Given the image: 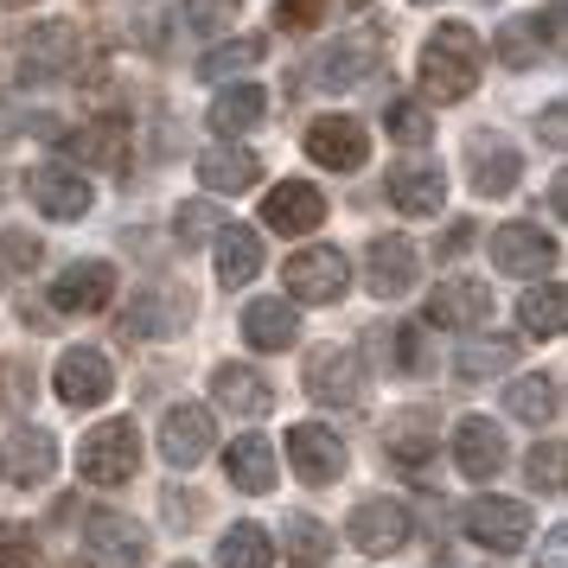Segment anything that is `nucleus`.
I'll list each match as a JSON object with an SVG mask.
<instances>
[{
  "mask_svg": "<svg viewBox=\"0 0 568 568\" xmlns=\"http://www.w3.org/2000/svg\"><path fill=\"white\" fill-rule=\"evenodd\" d=\"M479 32L460 27V20H447V27L428 32V45L415 58V78H422V97L428 103H460L479 90Z\"/></svg>",
  "mask_w": 568,
  "mask_h": 568,
  "instance_id": "1",
  "label": "nucleus"
},
{
  "mask_svg": "<svg viewBox=\"0 0 568 568\" xmlns=\"http://www.w3.org/2000/svg\"><path fill=\"white\" fill-rule=\"evenodd\" d=\"M78 466L90 486H129L134 466H141V428H134L129 415H115V422H97L78 447Z\"/></svg>",
  "mask_w": 568,
  "mask_h": 568,
  "instance_id": "2",
  "label": "nucleus"
},
{
  "mask_svg": "<svg viewBox=\"0 0 568 568\" xmlns=\"http://www.w3.org/2000/svg\"><path fill=\"white\" fill-rule=\"evenodd\" d=\"M83 64V32L71 20H45V27L20 32V71L27 78H78Z\"/></svg>",
  "mask_w": 568,
  "mask_h": 568,
  "instance_id": "3",
  "label": "nucleus"
},
{
  "mask_svg": "<svg viewBox=\"0 0 568 568\" xmlns=\"http://www.w3.org/2000/svg\"><path fill=\"white\" fill-rule=\"evenodd\" d=\"M83 556L97 568H141L148 562V530L129 511H90L83 517Z\"/></svg>",
  "mask_w": 568,
  "mask_h": 568,
  "instance_id": "4",
  "label": "nucleus"
},
{
  "mask_svg": "<svg viewBox=\"0 0 568 568\" xmlns=\"http://www.w3.org/2000/svg\"><path fill=\"white\" fill-rule=\"evenodd\" d=\"M460 524L466 537L479 549H491V556H511V549L530 542V505H517V498H473L460 511Z\"/></svg>",
  "mask_w": 568,
  "mask_h": 568,
  "instance_id": "5",
  "label": "nucleus"
},
{
  "mask_svg": "<svg viewBox=\"0 0 568 568\" xmlns=\"http://www.w3.org/2000/svg\"><path fill=\"white\" fill-rule=\"evenodd\" d=\"M52 389H58V403H71V409H97V403H109V389H115V364L97 345H71L52 371Z\"/></svg>",
  "mask_w": 568,
  "mask_h": 568,
  "instance_id": "6",
  "label": "nucleus"
},
{
  "mask_svg": "<svg viewBox=\"0 0 568 568\" xmlns=\"http://www.w3.org/2000/svg\"><path fill=\"white\" fill-rule=\"evenodd\" d=\"M345 282H352V262L338 256V250H326V243H313V250H294V256H287V294L307 301V307L338 301Z\"/></svg>",
  "mask_w": 568,
  "mask_h": 568,
  "instance_id": "7",
  "label": "nucleus"
},
{
  "mask_svg": "<svg viewBox=\"0 0 568 568\" xmlns=\"http://www.w3.org/2000/svg\"><path fill=\"white\" fill-rule=\"evenodd\" d=\"M466 180H473V192L479 199H505L517 180H524V160H517V148L505 141V134H466Z\"/></svg>",
  "mask_w": 568,
  "mask_h": 568,
  "instance_id": "8",
  "label": "nucleus"
},
{
  "mask_svg": "<svg viewBox=\"0 0 568 568\" xmlns=\"http://www.w3.org/2000/svg\"><path fill=\"white\" fill-rule=\"evenodd\" d=\"M185 326H192V294L173 282H148L141 294H134L129 307V333L134 338H180Z\"/></svg>",
  "mask_w": 568,
  "mask_h": 568,
  "instance_id": "9",
  "label": "nucleus"
},
{
  "mask_svg": "<svg viewBox=\"0 0 568 568\" xmlns=\"http://www.w3.org/2000/svg\"><path fill=\"white\" fill-rule=\"evenodd\" d=\"M409 505L403 498H364L358 511H352V549L358 556H396L403 542H409Z\"/></svg>",
  "mask_w": 568,
  "mask_h": 568,
  "instance_id": "10",
  "label": "nucleus"
},
{
  "mask_svg": "<svg viewBox=\"0 0 568 568\" xmlns=\"http://www.w3.org/2000/svg\"><path fill=\"white\" fill-rule=\"evenodd\" d=\"M422 275V256H415L409 236H377L371 250H364V287L377 294V301H403Z\"/></svg>",
  "mask_w": 568,
  "mask_h": 568,
  "instance_id": "11",
  "label": "nucleus"
},
{
  "mask_svg": "<svg viewBox=\"0 0 568 568\" xmlns=\"http://www.w3.org/2000/svg\"><path fill=\"white\" fill-rule=\"evenodd\" d=\"M307 396L313 403H326V409H352L364 396V371L358 358L345 352V345H320L307 358Z\"/></svg>",
  "mask_w": 568,
  "mask_h": 568,
  "instance_id": "12",
  "label": "nucleus"
},
{
  "mask_svg": "<svg viewBox=\"0 0 568 568\" xmlns=\"http://www.w3.org/2000/svg\"><path fill=\"white\" fill-rule=\"evenodd\" d=\"M115 301V262H71L52 275V313H103Z\"/></svg>",
  "mask_w": 568,
  "mask_h": 568,
  "instance_id": "13",
  "label": "nucleus"
},
{
  "mask_svg": "<svg viewBox=\"0 0 568 568\" xmlns=\"http://www.w3.org/2000/svg\"><path fill=\"white\" fill-rule=\"evenodd\" d=\"M320 217H326V192L307 180H282V185H268V199H262V224L282 236L320 231Z\"/></svg>",
  "mask_w": 568,
  "mask_h": 568,
  "instance_id": "14",
  "label": "nucleus"
},
{
  "mask_svg": "<svg viewBox=\"0 0 568 568\" xmlns=\"http://www.w3.org/2000/svg\"><path fill=\"white\" fill-rule=\"evenodd\" d=\"M217 447V415H205L199 403H180V409L160 415V454L173 466H199Z\"/></svg>",
  "mask_w": 568,
  "mask_h": 568,
  "instance_id": "15",
  "label": "nucleus"
},
{
  "mask_svg": "<svg viewBox=\"0 0 568 568\" xmlns=\"http://www.w3.org/2000/svg\"><path fill=\"white\" fill-rule=\"evenodd\" d=\"M377 52H384V45H377V32H371V27L345 32L338 45H326V52H320L313 83H320V90H352V83H364L371 71H377Z\"/></svg>",
  "mask_w": 568,
  "mask_h": 568,
  "instance_id": "16",
  "label": "nucleus"
},
{
  "mask_svg": "<svg viewBox=\"0 0 568 568\" xmlns=\"http://www.w3.org/2000/svg\"><path fill=\"white\" fill-rule=\"evenodd\" d=\"M287 460L307 486H333L345 473V440L333 428H320V422H301V428H287Z\"/></svg>",
  "mask_w": 568,
  "mask_h": 568,
  "instance_id": "17",
  "label": "nucleus"
},
{
  "mask_svg": "<svg viewBox=\"0 0 568 568\" xmlns=\"http://www.w3.org/2000/svg\"><path fill=\"white\" fill-rule=\"evenodd\" d=\"M307 154L320 166H333V173H358L364 160H371V134L352 122V115H320L307 129Z\"/></svg>",
  "mask_w": 568,
  "mask_h": 568,
  "instance_id": "18",
  "label": "nucleus"
},
{
  "mask_svg": "<svg viewBox=\"0 0 568 568\" xmlns=\"http://www.w3.org/2000/svg\"><path fill=\"white\" fill-rule=\"evenodd\" d=\"M389 199H396V211H409V217H435L447 205V166L440 160H396Z\"/></svg>",
  "mask_w": 568,
  "mask_h": 568,
  "instance_id": "19",
  "label": "nucleus"
},
{
  "mask_svg": "<svg viewBox=\"0 0 568 568\" xmlns=\"http://www.w3.org/2000/svg\"><path fill=\"white\" fill-rule=\"evenodd\" d=\"M454 466H460L466 479H491V473H505V428H498L491 415H466V422H454Z\"/></svg>",
  "mask_w": 568,
  "mask_h": 568,
  "instance_id": "20",
  "label": "nucleus"
},
{
  "mask_svg": "<svg viewBox=\"0 0 568 568\" xmlns=\"http://www.w3.org/2000/svg\"><path fill=\"white\" fill-rule=\"evenodd\" d=\"M491 262L505 268V275H542V268H556V236L537 231V224H505V231L491 236Z\"/></svg>",
  "mask_w": 568,
  "mask_h": 568,
  "instance_id": "21",
  "label": "nucleus"
},
{
  "mask_svg": "<svg viewBox=\"0 0 568 568\" xmlns=\"http://www.w3.org/2000/svg\"><path fill=\"white\" fill-rule=\"evenodd\" d=\"M0 473L13 479V486H45L58 473V440L45 428H13L7 447H0Z\"/></svg>",
  "mask_w": 568,
  "mask_h": 568,
  "instance_id": "22",
  "label": "nucleus"
},
{
  "mask_svg": "<svg viewBox=\"0 0 568 568\" xmlns=\"http://www.w3.org/2000/svg\"><path fill=\"white\" fill-rule=\"evenodd\" d=\"M27 192H32V205L45 211V217H58V224H71V217H83L90 211V180L83 173H71V166H39L27 180Z\"/></svg>",
  "mask_w": 568,
  "mask_h": 568,
  "instance_id": "23",
  "label": "nucleus"
},
{
  "mask_svg": "<svg viewBox=\"0 0 568 568\" xmlns=\"http://www.w3.org/2000/svg\"><path fill=\"white\" fill-rule=\"evenodd\" d=\"M211 403L256 422V415L275 409V389H268V377L250 371V364H217V371H211Z\"/></svg>",
  "mask_w": 568,
  "mask_h": 568,
  "instance_id": "24",
  "label": "nucleus"
},
{
  "mask_svg": "<svg viewBox=\"0 0 568 568\" xmlns=\"http://www.w3.org/2000/svg\"><path fill=\"white\" fill-rule=\"evenodd\" d=\"M262 115H268V97H262L256 83H231V90H217L205 109L211 134H224V141H243V134L262 129Z\"/></svg>",
  "mask_w": 568,
  "mask_h": 568,
  "instance_id": "25",
  "label": "nucleus"
},
{
  "mask_svg": "<svg viewBox=\"0 0 568 568\" xmlns=\"http://www.w3.org/2000/svg\"><path fill=\"white\" fill-rule=\"evenodd\" d=\"M224 466H231V486L250 491V498H262V491H275V479H282V466H275V447L250 428V435H236L231 447H224Z\"/></svg>",
  "mask_w": 568,
  "mask_h": 568,
  "instance_id": "26",
  "label": "nucleus"
},
{
  "mask_svg": "<svg viewBox=\"0 0 568 568\" xmlns=\"http://www.w3.org/2000/svg\"><path fill=\"white\" fill-rule=\"evenodd\" d=\"M491 313V287L486 282H466V275H454V282H440L435 294H428V326H479Z\"/></svg>",
  "mask_w": 568,
  "mask_h": 568,
  "instance_id": "27",
  "label": "nucleus"
},
{
  "mask_svg": "<svg viewBox=\"0 0 568 568\" xmlns=\"http://www.w3.org/2000/svg\"><path fill=\"white\" fill-rule=\"evenodd\" d=\"M262 275V236L250 224H224L217 231V282L224 287H250Z\"/></svg>",
  "mask_w": 568,
  "mask_h": 568,
  "instance_id": "28",
  "label": "nucleus"
},
{
  "mask_svg": "<svg viewBox=\"0 0 568 568\" xmlns=\"http://www.w3.org/2000/svg\"><path fill=\"white\" fill-rule=\"evenodd\" d=\"M384 454L396 466H428L435 460V415L428 409H403V422L384 428Z\"/></svg>",
  "mask_w": 568,
  "mask_h": 568,
  "instance_id": "29",
  "label": "nucleus"
},
{
  "mask_svg": "<svg viewBox=\"0 0 568 568\" xmlns=\"http://www.w3.org/2000/svg\"><path fill=\"white\" fill-rule=\"evenodd\" d=\"M294 333H301V313L287 307V301H250V313H243V338H250L256 352H287Z\"/></svg>",
  "mask_w": 568,
  "mask_h": 568,
  "instance_id": "30",
  "label": "nucleus"
},
{
  "mask_svg": "<svg viewBox=\"0 0 568 568\" xmlns=\"http://www.w3.org/2000/svg\"><path fill=\"white\" fill-rule=\"evenodd\" d=\"M517 326L530 338H562L568 333V287L562 282H542L517 301Z\"/></svg>",
  "mask_w": 568,
  "mask_h": 568,
  "instance_id": "31",
  "label": "nucleus"
},
{
  "mask_svg": "<svg viewBox=\"0 0 568 568\" xmlns=\"http://www.w3.org/2000/svg\"><path fill=\"white\" fill-rule=\"evenodd\" d=\"M256 180H262V160L250 148H211V154H199V185H211V192H250Z\"/></svg>",
  "mask_w": 568,
  "mask_h": 568,
  "instance_id": "32",
  "label": "nucleus"
},
{
  "mask_svg": "<svg viewBox=\"0 0 568 568\" xmlns=\"http://www.w3.org/2000/svg\"><path fill=\"white\" fill-rule=\"evenodd\" d=\"M217 568H275V537L262 524H231L217 542Z\"/></svg>",
  "mask_w": 568,
  "mask_h": 568,
  "instance_id": "33",
  "label": "nucleus"
},
{
  "mask_svg": "<svg viewBox=\"0 0 568 568\" xmlns=\"http://www.w3.org/2000/svg\"><path fill=\"white\" fill-rule=\"evenodd\" d=\"M505 364H517V338H505V333L473 338V345H460V352H454V371H460L466 384H486V377H498Z\"/></svg>",
  "mask_w": 568,
  "mask_h": 568,
  "instance_id": "34",
  "label": "nucleus"
},
{
  "mask_svg": "<svg viewBox=\"0 0 568 568\" xmlns=\"http://www.w3.org/2000/svg\"><path fill=\"white\" fill-rule=\"evenodd\" d=\"M262 58H268V39H262V32H250V39H224L217 52L199 58V78L224 83V78H236V71H256Z\"/></svg>",
  "mask_w": 568,
  "mask_h": 568,
  "instance_id": "35",
  "label": "nucleus"
},
{
  "mask_svg": "<svg viewBox=\"0 0 568 568\" xmlns=\"http://www.w3.org/2000/svg\"><path fill=\"white\" fill-rule=\"evenodd\" d=\"M282 549H287V562L294 568H326L333 562V530H326L320 517H287Z\"/></svg>",
  "mask_w": 568,
  "mask_h": 568,
  "instance_id": "36",
  "label": "nucleus"
},
{
  "mask_svg": "<svg viewBox=\"0 0 568 568\" xmlns=\"http://www.w3.org/2000/svg\"><path fill=\"white\" fill-rule=\"evenodd\" d=\"M505 415H517V422H530V428H542V422L556 415V377H542V371H530V377H517V384L505 389Z\"/></svg>",
  "mask_w": 568,
  "mask_h": 568,
  "instance_id": "37",
  "label": "nucleus"
},
{
  "mask_svg": "<svg viewBox=\"0 0 568 568\" xmlns=\"http://www.w3.org/2000/svg\"><path fill=\"white\" fill-rule=\"evenodd\" d=\"M78 154H90L97 166H109V173H122V166H129V122H122V115L90 122V129L78 134Z\"/></svg>",
  "mask_w": 568,
  "mask_h": 568,
  "instance_id": "38",
  "label": "nucleus"
},
{
  "mask_svg": "<svg viewBox=\"0 0 568 568\" xmlns=\"http://www.w3.org/2000/svg\"><path fill=\"white\" fill-rule=\"evenodd\" d=\"M384 129H389L396 148H428V141H435V115L422 103H409V97H396V103L384 109Z\"/></svg>",
  "mask_w": 568,
  "mask_h": 568,
  "instance_id": "39",
  "label": "nucleus"
},
{
  "mask_svg": "<svg viewBox=\"0 0 568 568\" xmlns=\"http://www.w3.org/2000/svg\"><path fill=\"white\" fill-rule=\"evenodd\" d=\"M498 58H505L511 71H530L537 58H549V45H542L537 20H505V27H498Z\"/></svg>",
  "mask_w": 568,
  "mask_h": 568,
  "instance_id": "40",
  "label": "nucleus"
},
{
  "mask_svg": "<svg viewBox=\"0 0 568 568\" xmlns=\"http://www.w3.org/2000/svg\"><path fill=\"white\" fill-rule=\"evenodd\" d=\"M32 562H39V537H32V524L0 517V568H32Z\"/></svg>",
  "mask_w": 568,
  "mask_h": 568,
  "instance_id": "41",
  "label": "nucleus"
},
{
  "mask_svg": "<svg viewBox=\"0 0 568 568\" xmlns=\"http://www.w3.org/2000/svg\"><path fill=\"white\" fill-rule=\"evenodd\" d=\"M236 7H243V0H185V27L199 32V39H217V32L236 20Z\"/></svg>",
  "mask_w": 568,
  "mask_h": 568,
  "instance_id": "42",
  "label": "nucleus"
},
{
  "mask_svg": "<svg viewBox=\"0 0 568 568\" xmlns=\"http://www.w3.org/2000/svg\"><path fill=\"white\" fill-rule=\"evenodd\" d=\"M224 224H217V205H205V199H192V205L173 211V236L180 243H205V236H217Z\"/></svg>",
  "mask_w": 568,
  "mask_h": 568,
  "instance_id": "43",
  "label": "nucleus"
},
{
  "mask_svg": "<svg viewBox=\"0 0 568 568\" xmlns=\"http://www.w3.org/2000/svg\"><path fill=\"white\" fill-rule=\"evenodd\" d=\"M530 486L537 491H556V486H568V454H556V447H530Z\"/></svg>",
  "mask_w": 568,
  "mask_h": 568,
  "instance_id": "44",
  "label": "nucleus"
},
{
  "mask_svg": "<svg viewBox=\"0 0 568 568\" xmlns=\"http://www.w3.org/2000/svg\"><path fill=\"white\" fill-rule=\"evenodd\" d=\"M326 20V0H282V27L287 32H313Z\"/></svg>",
  "mask_w": 568,
  "mask_h": 568,
  "instance_id": "45",
  "label": "nucleus"
},
{
  "mask_svg": "<svg viewBox=\"0 0 568 568\" xmlns=\"http://www.w3.org/2000/svg\"><path fill=\"white\" fill-rule=\"evenodd\" d=\"M0 262H7V268H32V262H39V243H32V236H0Z\"/></svg>",
  "mask_w": 568,
  "mask_h": 568,
  "instance_id": "46",
  "label": "nucleus"
},
{
  "mask_svg": "<svg viewBox=\"0 0 568 568\" xmlns=\"http://www.w3.org/2000/svg\"><path fill=\"white\" fill-rule=\"evenodd\" d=\"M396 371H428V352H422V333H396Z\"/></svg>",
  "mask_w": 568,
  "mask_h": 568,
  "instance_id": "47",
  "label": "nucleus"
},
{
  "mask_svg": "<svg viewBox=\"0 0 568 568\" xmlns=\"http://www.w3.org/2000/svg\"><path fill=\"white\" fill-rule=\"evenodd\" d=\"M160 511H166V524H173V530H192V517H199V498H185V491H166V498H160Z\"/></svg>",
  "mask_w": 568,
  "mask_h": 568,
  "instance_id": "48",
  "label": "nucleus"
},
{
  "mask_svg": "<svg viewBox=\"0 0 568 568\" xmlns=\"http://www.w3.org/2000/svg\"><path fill=\"white\" fill-rule=\"evenodd\" d=\"M537 568H568V524H556L537 549Z\"/></svg>",
  "mask_w": 568,
  "mask_h": 568,
  "instance_id": "49",
  "label": "nucleus"
},
{
  "mask_svg": "<svg viewBox=\"0 0 568 568\" xmlns=\"http://www.w3.org/2000/svg\"><path fill=\"white\" fill-rule=\"evenodd\" d=\"M537 134L549 141V148H568V109H542V115H537Z\"/></svg>",
  "mask_w": 568,
  "mask_h": 568,
  "instance_id": "50",
  "label": "nucleus"
},
{
  "mask_svg": "<svg viewBox=\"0 0 568 568\" xmlns=\"http://www.w3.org/2000/svg\"><path fill=\"white\" fill-rule=\"evenodd\" d=\"M537 32H542V45H562L568 52V7H549V13L537 20Z\"/></svg>",
  "mask_w": 568,
  "mask_h": 568,
  "instance_id": "51",
  "label": "nucleus"
},
{
  "mask_svg": "<svg viewBox=\"0 0 568 568\" xmlns=\"http://www.w3.org/2000/svg\"><path fill=\"white\" fill-rule=\"evenodd\" d=\"M466 243H473V224H454V231L440 236V256H460Z\"/></svg>",
  "mask_w": 568,
  "mask_h": 568,
  "instance_id": "52",
  "label": "nucleus"
},
{
  "mask_svg": "<svg viewBox=\"0 0 568 568\" xmlns=\"http://www.w3.org/2000/svg\"><path fill=\"white\" fill-rule=\"evenodd\" d=\"M549 205L562 211V224H568V166L556 173V185H549Z\"/></svg>",
  "mask_w": 568,
  "mask_h": 568,
  "instance_id": "53",
  "label": "nucleus"
},
{
  "mask_svg": "<svg viewBox=\"0 0 568 568\" xmlns=\"http://www.w3.org/2000/svg\"><path fill=\"white\" fill-rule=\"evenodd\" d=\"M0 7H32V0H0Z\"/></svg>",
  "mask_w": 568,
  "mask_h": 568,
  "instance_id": "54",
  "label": "nucleus"
},
{
  "mask_svg": "<svg viewBox=\"0 0 568 568\" xmlns=\"http://www.w3.org/2000/svg\"><path fill=\"white\" fill-rule=\"evenodd\" d=\"M173 568H199V562H173Z\"/></svg>",
  "mask_w": 568,
  "mask_h": 568,
  "instance_id": "55",
  "label": "nucleus"
},
{
  "mask_svg": "<svg viewBox=\"0 0 568 568\" xmlns=\"http://www.w3.org/2000/svg\"><path fill=\"white\" fill-rule=\"evenodd\" d=\"M422 7H435V0H422Z\"/></svg>",
  "mask_w": 568,
  "mask_h": 568,
  "instance_id": "56",
  "label": "nucleus"
}]
</instances>
